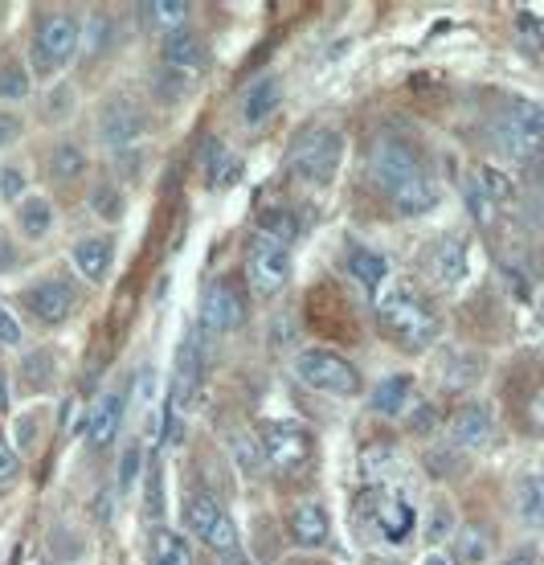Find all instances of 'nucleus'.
Returning <instances> with one entry per match:
<instances>
[{
	"label": "nucleus",
	"instance_id": "21",
	"mask_svg": "<svg viewBox=\"0 0 544 565\" xmlns=\"http://www.w3.org/2000/svg\"><path fill=\"white\" fill-rule=\"evenodd\" d=\"M467 270H471V250H467V238H447L438 250H434V263H430V275L438 287H462L467 279Z\"/></svg>",
	"mask_w": 544,
	"mask_h": 565
},
{
	"label": "nucleus",
	"instance_id": "55",
	"mask_svg": "<svg viewBox=\"0 0 544 565\" xmlns=\"http://www.w3.org/2000/svg\"><path fill=\"white\" fill-rule=\"evenodd\" d=\"M532 423L544 430V394H536V402H532Z\"/></svg>",
	"mask_w": 544,
	"mask_h": 565
},
{
	"label": "nucleus",
	"instance_id": "3",
	"mask_svg": "<svg viewBox=\"0 0 544 565\" xmlns=\"http://www.w3.org/2000/svg\"><path fill=\"white\" fill-rule=\"evenodd\" d=\"M258 443H263L266 467L279 476H303L316 459V435L295 418H266L258 426Z\"/></svg>",
	"mask_w": 544,
	"mask_h": 565
},
{
	"label": "nucleus",
	"instance_id": "37",
	"mask_svg": "<svg viewBox=\"0 0 544 565\" xmlns=\"http://www.w3.org/2000/svg\"><path fill=\"white\" fill-rule=\"evenodd\" d=\"M90 210L103 217V222H119L127 210V198H124V189L115 181H98L95 189H90Z\"/></svg>",
	"mask_w": 544,
	"mask_h": 565
},
{
	"label": "nucleus",
	"instance_id": "38",
	"mask_svg": "<svg viewBox=\"0 0 544 565\" xmlns=\"http://www.w3.org/2000/svg\"><path fill=\"white\" fill-rule=\"evenodd\" d=\"M111 45V17L107 13H90L83 21V42H78V57L103 54Z\"/></svg>",
	"mask_w": 544,
	"mask_h": 565
},
{
	"label": "nucleus",
	"instance_id": "15",
	"mask_svg": "<svg viewBox=\"0 0 544 565\" xmlns=\"http://www.w3.org/2000/svg\"><path fill=\"white\" fill-rule=\"evenodd\" d=\"M447 435H450V447H459V451H479V447H488L491 435H495V418H491L488 406H462V411L450 414L447 423Z\"/></svg>",
	"mask_w": 544,
	"mask_h": 565
},
{
	"label": "nucleus",
	"instance_id": "28",
	"mask_svg": "<svg viewBox=\"0 0 544 565\" xmlns=\"http://www.w3.org/2000/svg\"><path fill=\"white\" fill-rule=\"evenodd\" d=\"M140 13H143V25L168 38V33H181V29H189L193 4H184V0H152V4H140Z\"/></svg>",
	"mask_w": 544,
	"mask_h": 565
},
{
	"label": "nucleus",
	"instance_id": "41",
	"mask_svg": "<svg viewBox=\"0 0 544 565\" xmlns=\"http://www.w3.org/2000/svg\"><path fill=\"white\" fill-rule=\"evenodd\" d=\"M205 545L213 550V557H234V553H242V537H237V524L230 521V512L213 524V533L205 537Z\"/></svg>",
	"mask_w": 544,
	"mask_h": 565
},
{
	"label": "nucleus",
	"instance_id": "12",
	"mask_svg": "<svg viewBox=\"0 0 544 565\" xmlns=\"http://www.w3.org/2000/svg\"><path fill=\"white\" fill-rule=\"evenodd\" d=\"M201 324L210 328L213 337H230L246 324V299L237 291V282L213 279L201 296Z\"/></svg>",
	"mask_w": 544,
	"mask_h": 565
},
{
	"label": "nucleus",
	"instance_id": "29",
	"mask_svg": "<svg viewBox=\"0 0 544 565\" xmlns=\"http://www.w3.org/2000/svg\"><path fill=\"white\" fill-rule=\"evenodd\" d=\"M450 541H455V565H483L491 557V529L483 524H459Z\"/></svg>",
	"mask_w": 544,
	"mask_h": 565
},
{
	"label": "nucleus",
	"instance_id": "43",
	"mask_svg": "<svg viewBox=\"0 0 544 565\" xmlns=\"http://www.w3.org/2000/svg\"><path fill=\"white\" fill-rule=\"evenodd\" d=\"M29 198V177L21 164H0V201L21 205Z\"/></svg>",
	"mask_w": 544,
	"mask_h": 565
},
{
	"label": "nucleus",
	"instance_id": "51",
	"mask_svg": "<svg viewBox=\"0 0 544 565\" xmlns=\"http://www.w3.org/2000/svg\"><path fill=\"white\" fill-rule=\"evenodd\" d=\"M500 565H541V553L532 550V545H524V550H512L508 557H503Z\"/></svg>",
	"mask_w": 544,
	"mask_h": 565
},
{
	"label": "nucleus",
	"instance_id": "17",
	"mask_svg": "<svg viewBox=\"0 0 544 565\" xmlns=\"http://www.w3.org/2000/svg\"><path fill=\"white\" fill-rule=\"evenodd\" d=\"M115 267V238L111 234H90V238L74 242V270L83 275L86 282H107Z\"/></svg>",
	"mask_w": 544,
	"mask_h": 565
},
{
	"label": "nucleus",
	"instance_id": "14",
	"mask_svg": "<svg viewBox=\"0 0 544 565\" xmlns=\"http://www.w3.org/2000/svg\"><path fill=\"white\" fill-rule=\"evenodd\" d=\"M160 62H164V71H177L184 78H201V74L210 71V45H205L201 33L181 29V33H168L164 42H160Z\"/></svg>",
	"mask_w": 544,
	"mask_h": 565
},
{
	"label": "nucleus",
	"instance_id": "11",
	"mask_svg": "<svg viewBox=\"0 0 544 565\" xmlns=\"http://www.w3.org/2000/svg\"><path fill=\"white\" fill-rule=\"evenodd\" d=\"M418 169H422L418 148L409 140H402V136H381L373 143V152H369V177H373V184H377L381 193L402 189Z\"/></svg>",
	"mask_w": 544,
	"mask_h": 565
},
{
	"label": "nucleus",
	"instance_id": "36",
	"mask_svg": "<svg viewBox=\"0 0 544 565\" xmlns=\"http://www.w3.org/2000/svg\"><path fill=\"white\" fill-rule=\"evenodd\" d=\"M74 111H78V90H74V83H54L45 90L42 99L45 124H66V119H74Z\"/></svg>",
	"mask_w": 544,
	"mask_h": 565
},
{
	"label": "nucleus",
	"instance_id": "2",
	"mask_svg": "<svg viewBox=\"0 0 544 565\" xmlns=\"http://www.w3.org/2000/svg\"><path fill=\"white\" fill-rule=\"evenodd\" d=\"M78 42H83V21L66 9H54L38 21L33 45H29V66L38 78H57V74L78 62Z\"/></svg>",
	"mask_w": 544,
	"mask_h": 565
},
{
	"label": "nucleus",
	"instance_id": "25",
	"mask_svg": "<svg viewBox=\"0 0 544 565\" xmlns=\"http://www.w3.org/2000/svg\"><path fill=\"white\" fill-rule=\"evenodd\" d=\"M45 172H50V181L57 184H74L86 177V152L78 148L74 140H57L45 156Z\"/></svg>",
	"mask_w": 544,
	"mask_h": 565
},
{
	"label": "nucleus",
	"instance_id": "13",
	"mask_svg": "<svg viewBox=\"0 0 544 565\" xmlns=\"http://www.w3.org/2000/svg\"><path fill=\"white\" fill-rule=\"evenodd\" d=\"M124 414H127L124 390H119V385L103 390V394L95 397L90 414H86V443H90L95 451H107L115 438H119V430H124Z\"/></svg>",
	"mask_w": 544,
	"mask_h": 565
},
{
	"label": "nucleus",
	"instance_id": "45",
	"mask_svg": "<svg viewBox=\"0 0 544 565\" xmlns=\"http://www.w3.org/2000/svg\"><path fill=\"white\" fill-rule=\"evenodd\" d=\"M21 344H25V328H21L13 311L0 303V349H21Z\"/></svg>",
	"mask_w": 544,
	"mask_h": 565
},
{
	"label": "nucleus",
	"instance_id": "31",
	"mask_svg": "<svg viewBox=\"0 0 544 565\" xmlns=\"http://www.w3.org/2000/svg\"><path fill=\"white\" fill-rule=\"evenodd\" d=\"M29 90H33V71L13 54L0 57V103H21L29 99Z\"/></svg>",
	"mask_w": 544,
	"mask_h": 565
},
{
	"label": "nucleus",
	"instance_id": "6",
	"mask_svg": "<svg viewBox=\"0 0 544 565\" xmlns=\"http://www.w3.org/2000/svg\"><path fill=\"white\" fill-rule=\"evenodd\" d=\"M495 143L512 160H536L544 152V107L529 99L512 103L495 124Z\"/></svg>",
	"mask_w": 544,
	"mask_h": 565
},
{
	"label": "nucleus",
	"instance_id": "52",
	"mask_svg": "<svg viewBox=\"0 0 544 565\" xmlns=\"http://www.w3.org/2000/svg\"><path fill=\"white\" fill-rule=\"evenodd\" d=\"M148 476H152V480H148V512L156 516V500L164 495V488H160V471H148Z\"/></svg>",
	"mask_w": 544,
	"mask_h": 565
},
{
	"label": "nucleus",
	"instance_id": "26",
	"mask_svg": "<svg viewBox=\"0 0 544 565\" xmlns=\"http://www.w3.org/2000/svg\"><path fill=\"white\" fill-rule=\"evenodd\" d=\"M349 275L361 282L369 296H377L381 282H385V275H390V263H385L373 246H361V242H356V246L349 250Z\"/></svg>",
	"mask_w": 544,
	"mask_h": 565
},
{
	"label": "nucleus",
	"instance_id": "49",
	"mask_svg": "<svg viewBox=\"0 0 544 565\" xmlns=\"http://www.w3.org/2000/svg\"><path fill=\"white\" fill-rule=\"evenodd\" d=\"M33 447H38V418L29 414V418H21V423H17V455L33 451Z\"/></svg>",
	"mask_w": 544,
	"mask_h": 565
},
{
	"label": "nucleus",
	"instance_id": "40",
	"mask_svg": "<svg viewBox=\"0 0 544 565\" xmlns=\"http://www.w3.org/2000/svg\"><path fill=\"white\" fill-rule=\"evenodd\" d=\"M455 512H450V504L447 500H434L430 504V521H426V541L430 545H442V541H450L455 537Z\"/></svg>",
	"mask_w": 544,
	"mask_h": 565
},
{
	"label": "nucleus",
	"instance_id": "27",
	"mask_svg": "<svg viewBox=\"0 0 544 565\" xmlns=\"http://www.w3.org/2000/svg\"><path fill=\"white\" fill-rule=\"evenodd\" d=\"M201 164H205V177H210L213 189H230L237 181V172H242V160L230 152V143L222 140H205L201 148Z\"/></svg>",
	"mask_w": 544,
	"mask_h": 565
},
{
	"label": "nucleus",
	"instance_id": "7",
	"mask_svg": "<svg viewBox=\"0 0 544 565\" xmlns=\"http://www.w3.org/2000/svg\"><path fill=\"white\" fill-rule=\"evenodd\" d=\"M246 279H250V291L258 299L279 296L291 282V246L254 234L250 246H246Z\"/></svg>",
	"mask_w": 544,
	"mask_h": 565
},
{
	"label": "nucleus",
	"instance_id": "20",
	"mask_svg": "<svg viewBox=\"0 0 544 565\" xmlns=\"http://www.w3.org/2000/svg\"><path fill=\"white\" fill-rule=\"evenodd\" d=\"M409 402H414V377L409 373H390V377H381L373 385V394H369V411L381 414V418H402L409 411Z\"/></svg>",
	"mask_w": 544,
	"mask_h": 565
},
{
	"label": "nucleus",
	"instance_id": "42",
	"mask_svg": "<svg viewBox=\"0 0 544 565\" xmlns=\"http://www.w3.org/2000/svg\"><path fill=\"white\" fill-rule=\"evenodd\" d=\"M140 471H143V447H140V443H127L124 459H119V480H115L119 495L136 492V483H140Z\"/></svg>",
	"mask_w": 544,
	"mask_h": 565
},
{
	"label": "nucleus",
	"instance_id": "1",
	"mask_svg": "<svg viewBox=\"0 0 544 565\" xmlns=\"http://www.w3.org/2000/svg\"><path fill=\"white\" fill-rule=\"evenodd\" d=\"M377 324L402 353H422L442 337V316L409 282H390V291L377 296Z\"/></svg>",
	"mask_w": 544,
	"mask_h": 565
},
{
	"label": "nucleus",
	"instance_id": "57",
	"mask_svg": "<svg viewBox=\"0 0 544 565\" xmlns=\"http://www.w3.org/2000/svg\"><path fill=\"white\" fill-rule=\"evenodd\" d=\"M0 443H4V435H0Z\"/></svg>",
	"mask_w": 544,
	"mask_h": 565
},
{
	"label": "nucleus",
	"instance_id": "5",
	"mask_svg": "<svg viewBox=\"0 0 544 565\" xmlns=\"http://www.w3.org/2000/svg\"><path fill=\"white\" fill-rule=\"evenodd\" d=\"M340 160H344V136L335 128H311L299 136L291 152V172L303 184H316V189H328L340 172Z\"/></svg>",
	"mask_w": 544,
	"mask_h": 565
},
{
	"label": "nucleus",
	"instance_id": "9",
	"mask_svg": "<svg viewBox=\"0 0 544 565\" xmlns=\"http://www.w3.org/2000/svg\"><path fill=\"white\" fill-rule=\"evenodd\" d=\"M356 504H361L364 521L377 524L381 537L393 541V545H402L414 533V524H418V512L409 509V500L402 492H393V488H369V492H361Z\"/></svg>",
	"mask_w": 544,
	"mask_h": 565
},
{
	"label": "nucleus",
	"instance_id": "44",
	"mask_svg": "<svg viewBox=\"0 0 544 565\" xmlns=\"http://www.w3.org/2000/svg\"><path fill=\"white\" fill-rule=\"evenodd\" d=\"M474 181H479V189H483V193H488V198L495 201V205L512 198V184H508V177H503V172H495V169H479V177H474Z\"/></svg>",
	"mask_w": 544,
	"mask_h": 565
},
{
	"label": "nucleus",
	"instance_id": "8",
	"mask_svg": "<svg viewBox=\"0 0 544 565\" xmlns=\"http://www.w3.org/2000/svg\"><path fill=\"white\" fill-rule=\"evenodd\" d=\"M21 303L42 328H62L78 308V287L66 275H45L21 291Z\"/></svg>",
	"mask_w": 544,
	"mask_h": 565
},
{
	"label": "nucleus",
	"instance_id": "54",
	"mask_svg": "<svg viewBox=\"0 0 544 565\" xmlns=\"http://www.w3.org/2000/svg\"><path fill=\"white\" fill-rule=\"evenodd\" d=\"M422 565H455V557H447L442 550H430L426 557H422Z\"/></svg>",
	"mask_w": 544,
	"mask_h": 565
},
{
	"label": "nucleus",
	"instance_id": "58",
	"mask_svg": "<svg viewBox=\"0 0 544 565\" xmlns=\"http://www.w3.org/2000/svg\"><path fill=\"white\" fill-rule=\"evenodd\" d=\"M377 565H381V562H377Z\"/></svg>",
	"mask_w": 544,
	"mask_h": 565
},
{
	"label": "nucleus",
	"instance_id": "33",
	"mask_svg": "<svg viewBox=\"0 0 544 565\" xmlns=\"http://www.w3.org/2000/svg\"><path fill=\"white\" fill-rule=\"evenodd\" d=\"M225 447H230V455H234V467L246 476V480H258V476H263V463H266L263 443H254L246 430H234Z\"/></svg>",
	"mask_w": 544,
	"mask_h": 565
},
{
	"label": "nucleus",
	"instance_id": "18",
	"mask_svg": "<svg viewBox=\"0 0 544 565\" xmlns=\"http://www.w3.org/2000/svg\"><path fill=\"white\" fill-rule=\"evenodd\" d=\"M287 529H291V541L299 545V550H320L323 541L332 537V516H328V509H323V504H316V500H303V504H295V509H291V521H287Z\"/></svg>",
	"mask_w": 544,
	"mask_h": 565
},
{
	"label": "nucleus",
	"instance_id": "39",
	"mask_svg": "<svg viewBox=\"0 0 544 565\" xmlns=\"http://www.w3.org/2000/svg\"><path fill=\"white\" fill-rule=\"evenodd\" d=\"M152 565H193V557H189V545H184V541L177 537V533L160 529V533H156Z\"/></svg>",
	"mask_w": 544,
	"mask_h": 565
},
{
	"label": "nucleus",
	"instance_id": "53",
	"mask_svg": "<svg viewBox=\"0 0 544 565\" xmlns=\"http://www.w3.org/2000/svg\"><path fill=\"white\" fill-rule=\"evenodd\" d=\"M13 406V390H9V373L0 369V414Z\"/></svg>",
	"mask_w": 544,
	"mask_h": 565
},
{
	"label": "nucleus",
	"instance_id": "23",
	"mask_svg": "<svg viewBox=\"0 0 544 565\" xmlns=\"http://www.w3.org/2000/svg\"><path fill=\"white\" fill-rule=\"evenodd\" d=\"M13 226L21 238L42 242L54 230V201L42 198V193H29L21 205H13Z\"/></svg>",
	"mask_w": 544,
	"mask_h": 565
},
{
	"label": "nucleus",
	"instance_id": "34",
	"mask_svg": "<svg viewBox=\"0 0 544 565\" xmlns=\"http://www.w3.org/2000/svg\"><path fill=\"white\" fill-rule=\"evenodd\" d=\"M479 373H483V361H479V356L459 353V349L442 356V385H447V390H467V385L479 382Z\"/></svg>",
	"mask_w": 544,
	"mask_h": 565
},
{
	"label": "nucleus",
	"instance_id": "32",
	"mask_svg": "<svg viewBox=\"0 0 544 565\" xmlns=\"http://www.w3.org/2000/svg\"><path fill=\"white\" fill-rule=\"evenodd\" d=\"M57 377V361L50 349H29L25 356H21V382H25V390H33V394H42V390H50Z\"/></svg>",
	"mask_w": 544,
	"mask_h": 565
},
{
	"label": "nucleus",
	"instance_id": "47",
	"mask_svg": "<svg viewBox=\"0 0 544 565\" xmlns=\"http://www.w3.org/2000/svg\"><path fill=\"white\" fill-rule=\"evenodd\" d=\"M462 193H467V205H471L474 222H491V213H495V201H491L488 193L479 189V181H467V189H462Z\"/></svg>",
	"mask_w": 544,
	"mask_h": 565
},
{
	"label": "nucleus",
	"instance_id": "4",
	"mask_svg": "<svg viewBox=\"0 0 544 565\" xmlns=\"http://www.w3.org/2000/svg\"><path fill=\"white\" fill-rule=\"evenodd\" d=\"M295 377L328 397H356L361 394V369L344 361L332 349H299L295 353Z\"/></svg>",
	"mask_w": 544,
	"mask_h": 565
},
{
	"label": "nucleus",
	"instance_id": "56",
	"mask_svg": "<svg viewBox=\"0 0 544 565\" xmlns=\"http://www.w3.org/2000/svg\"><path fill=\"white\" fill-rule=\"evenodd\" d=\"M217 565H254L250 557H246V550L234 553V557H217Z\"/></svg>",
	"mask_w": 544,
	"mask_h": 565
},
{
	"label": "nucleus",
	"instance_id": "16",
	"mask_svg": "<svg viewBox=\"0 0 544 565\" xmlns=\"http://www.w3.org/2000/svg\"><path fill=\"white\" fill-rule=\"evenodd\" d=\"M438 181H434V172L430 169H418L409 181L402 184V189H393L390 193V205L397 217H426V213L438 205Z\"/></svg>",
	"mask_w": 544,
	"mask_h": 565
},
{
	"label": "nucleus",
	"instance_id": "19",
	"mask_svg": "<svg viewBox=\"0 0 544 565\" xmlns=\"http://www.w3.org/2000/svg\"><path fill=\"white\" fill-rule=\"evenodd\" d=\"M279 107H282V83L275 74H258V78L242 90V124H246V128L266 124Z\"/></svg>",
	"mask_w": 544,
	"mask_h": 565
},
{
	"label": "nucleus",
	"instance_id": "35",
	"mask_svg": "<svg viewBox=\"0 0 544 565\" xmlns=\"http://www.w3.org/2000/svg\"><path fill=\"white\" fill-rule=\"evenodd\" d=\"M254 234L291 246V242L299 238V217H295L291 210H263L258 217H254Z\"/></svg>",
	"mask_w": 544,
	"mask_h": 565
},
{
	"label": "nucleus",
	"instance_id": "22",
	"mask_svg": "<svg viewBox=\"0 0 544 565\" xmlns=\"http://www.w3.org/2000/svg\"><path fill=\"white\" fill-rule=\"evenodd\" d=\"M196 377H201V344L196 337L189 332L181 344V353H177V385H172V397H168V411L181 414V406H189V397L196 390Z\"/></svg>",
	"mask_w": 544,
	"mask_h": 565
},
{
	"label": "nucleus",
	"instance_id": "10",
	"mask_svg": "<svg viewBox=\"0 0 544 565\" xmlns=\"http://www.w3.org/2000/svg\"><path fill=\"white\" fill-rule=\"evenodd\" d=\"M143 131H148V115H143V107L136 99L115 95V99L103 103V111H98V143L103 148L131 152L143 140Z\"/></svg>",
	"mask_w": 544,
	"mask_h": 565
},
{
	"label": "nucleus",
	"instance_id": "24",
	"mask_svg": "<svg viewBox=\"0 0 544 565\" xmlns=\"http://www.w3.org/2000/svg\"><path fill=\"white\" fill-rule=\"evenodd\" d=\"M225 509L213 500L210 492H189L184 495V512H181V524H184V533L196 541H205L213 533V524L222 521Z\"/></svg>",
	"mask_w": 544,
	"mask_h": 565
},
{
	"label": "nucleus",
	"instance_id": "48",
	"mask_svg": "<svg viewBox=\"0 0 544 565\" xmlns=\"http://www.w3.org/2000/svg\"><path fill=\"white\" fill-rule=\"evenodd\" d=\"M17 476H21V455H17V447L0 443V488H13Z\"/></svg>",
	"mask_w": 544,
	"mask_h": 565
},
{
	"label": "nucleus",
	"instance_id": "30",
	"mask_svg": "<svg viewBox=\"0 0 544 565\" xmlns=\"http://www.w3.org/2000/svg\"><path fill=\"white\" fill-rule=\"evenodd\" d=\"M516 516L524 529L544 533V480L536 476H520L516 483Z\"/></svg>",
	"mask_w": 544,
	"mask_h": 565
},
{
	"label": "nucleus",
	"instance_id": "46",
	"mask_svg": "<svg viewBox=\"0 0 544 565\" xmlns=\"http://www.w3.org/2000/svg\"><path fill=\"white\" fill-rule=\"evenodd\" d=\"M21 136H25V119H21L13 107H0V152L13 148Z\"/></svg>",
	"mask_w": 544,
	"mask_h": 565
},
{
	"label": "nucleus",
	"instance_id": "50",
	"mask_svg": "<svg viewBox=\"0 0 544 565\" xmlns=\"http://www.w3.org/2000/svg\"><path fill=\"white\" fill-rule=\"evenodd\" d=\"M17 263H21V255H17L13 238H9L4 230H0V275H4V270H13Z\"/></svg>",
	"mask_w": 544,
	"mask_h": 565
}]
</instances>
